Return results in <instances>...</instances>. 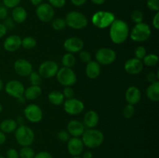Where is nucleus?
Instances as JSON below:
<instances>
[{"instance_id": "nucleus-1", "label": "nucleus", "mask_w": 159, "mask_h": 158, "mask_svg": "<svg viewBox=\"0 0 159 158\" xmlns=\"http://www.w3.org/2000/svg\"><path fill=\"white\" fill-rule=\"evenodd\" d=\"M128 24L122 20H115L110 26V37L115 44H122L128 38Z\"/></svg>"}, {"instance_id": "nucleus-2", "label": "nucleus", "mask_w": 159, "mask_h": 158, "mask_svg": "<svg viewBox=\"0 0 159 158\" xmlns=\"http://www.w3.org/2000/svg\"><path fill=\"white\" fill-rule=\"evenodd\" d=\"M82 140L85 147L95 149L102 145L104 141V135L102 132L96 129H88L82 134Z\"/></svg>"}, {"instance_id": "nucleus-3", "label": "nucleus", "mask_w": 159, "mask_h": 158, "mask_svg": "<svg viewBox=\"0 0 159 158\" xmlns=\"http://www.w3.org/2000/svg\"><path fill=\"white\" fill-rule=\"evenodd\" d=\"M15 138L22 147H30L35 139V134L29 126L20 125L15 130Z\"/></svg>"}, {"instance_id": "nucleus-4", "label": "nucleus", "mask_w": 159, "mask_h": 158, "mask_svg": "<svg viewBox=\"0 0 159 158\" xmlns=\"http://www.w3.org/2000/svg\"><path fill=\"white\" fill-rule=\"evenodd\" d=\"M151 34H152V30L149 25L142 22L135 24L129 35L133 41L141 43L148 40L149 37H151Z\"/></svg>"}, {"instance_id": "nucleus-5", "label": "nucleus", "mask_w": 159, "mask_h": 158, "mask_svg": "<svg viewBox=\"0 0 159 158\" xmlns=\"http://www.w3.org/2000/svg\"><path fill=\"white\" fill-rule=\"evenodd\" d=\"M67 26L74 29H82L88 25V20L83 13L78 11L69 12L65 16Z\"/></svg>"}, {"instance_id": "nucleus-6", "label": "nucleus", "mask_w": 159, "mask_h": 158, "mask_svg": "<svg viewBox=\"0 0 159 158\" xmlns=\"http://www.w3.org/2000/svg\"><path fill=\"white\" fill-rule=\"evenodd\" d=\"M116 20L113 12L107 11H99L93 14L92 17V23L99 29H105L109 27Z\"/></svg>"}, {"instance_id": "nucleus-7", "label": "nucleus", "mask_w": 159, "mask_h": 158, "mask_svg": "<svg viewBox=\"0 0 159 158\" xmlns=\"http://www.w3.org/2000/svg\"><path fill=\"white\" fill-rule=\"evenodd\" d=\"M56 77L59 83L65 87H71L77 81V76L71 68L62 67L58 69Z\"/></svg>"}, {"instance_id": "nucleus-8", "label": "nucleus", "mask_w": 159, "mask_h": 158, "mask_svg": "<svg viewBox=\"0 0 159 158\" xmlns=\"http://www.w3.org/2000/svg\"><path fill=\"white\" fill-rule=\"evenodd\" d=\"M96 61L99 64L110 65L116 60V54L113 49L108 47L99 48L96 53Z\"/></svg>"}, {"instance_id": "nucleus-9", "label": "nucleus", "mask_w": 159, "mask_h": 158, "mask_svg": "<svg viewBox=\"0 0 159 158\" xmlns=\"http://www.w3.org/2000/svg\"><path fill=\"white\" fill-rule=\"evenodd\" d=\"M58 69V65L54 60H45L39 66L38 74L43 78H51L56 76Z\"/></svg>"}, {"instance_id": "nucleus-10", "label": "nucleus", "mask_w": 159, "mask_h": 158, "mask_svg": "<svg viewBox=\"0 0 159 158\" xmlns=\"http://www.w3.org/2000/svg\"><path fill=\"white\" fill-rule=\"evenodd\" d=\"M37 18L43 23H49L54 20V9L49 3H41L36 9Z\"/></svg>"}, {"instance_id": "nucleus-11", "label": "nucleus", "mask_w": 159, "mask_h": 158, "mask_svg": "<svg viewBox=\"0 0 159 158\" xmlns=\"http://www.w3.org/2000/svg\"><path fill=\"white\" fill-rule=\"evenodd\" d=\"M64 109L65 112L71 116H76L83 112L85 108L84 103L81 100L75 98L66 99L64 102Z\"/></svg>"}, {"instance_id": "nucleus-12", "label": "nucleus", "mask_w": 159, "mask_h": 158, "mask_svg": "<svg viewBox=\"0 0 159 158\" xmlns=\"http://www.w3.org/2000/svg\"><path fill=\"white\" fill-rule=\"evenodd\" d=\"M24 116L29 122H39L43 118V111L40 106L35 104H30L24 108Z\"/></svg>"}, {"instance_id": "nucleus-13", "label": "nucleus", "mask_w": 159, "mask_h": 158, "mask_svg": "<svg viewBox=\"0 0 159 158\" xmlns=\"http://www.w3.org/2000/svg\"><path fill=\"white\" fill-rule=\"evenodd\" d=\"M5 91L9 96L18 99L23 95L25 88L23 83L17 80H11L5 85Z\"/></svg>"}, {"instance_id": "nucleus-14", "label": "nucleus", "mask_w": 159, "mask_h": 158, "mask_svg": "<svg viewBox=\"0 0 159 158\" xmlns=\"http://www.w3.org/2000/svg\"><path fill=\"white\" fill-rule=\"evenodd\" d=\"M13 68L17 74L22 77H28L33 71V66L29 60L20 58L14 62Z\"/></svg>"}, {"instance_id": "nucleus-15", "label": "nucleus", "mask_w": 159, "mask_h": 158, "mask_svg": "<svg viewBox=\"0 0 159 158\" xmlns=\"http://www.w3.org/2000/svg\"><path fill=\"white\" fill-rule=\"evenodd\" d=\"M84 47V42L79 37H72L66 39L64 42V48L68 53L75 54L80 52Z\"/></svg>"}, {"instance_id": "nucleus-16", "label": "nucleus", "mask_w": 159, "mask_h": 158, "mask_svg": "<svg viewBox=\"0 0 159 158\" xmlns=\"http://www.w3.org/2000/svg\"><path fill=\"white\" fill-rule=\"evenodd\" d=\"M144 64L142 60L133 57V58L128 59L124 64V70L127 73L131 75H137L139 74L144 69Z\"/></svg>"}, {"instance_id": "nucleus-17", "label": "nucleus", "mask_w": 159, "mask_h": 158, "mask_svg": "<svg viewBox=\"0 0 159 158\" xmlns=\"http://www.w3.org/2000/svg\"><path fill=\"white\" fill-rule=\"evenodd\" d=\"M84 144L82 143V139L79 137L70 138L68 141V151L71 156H79V155L83 153Z\"/></svg>"}, {"instance_id": "nucleus-18", "label": "nucleus", "mask_w": 159, "mask_h": 158, "mask_svg": "<svg viewBox=\"0 0 159 158\" xmlns=\"http://www.w3.org/2000/svg\"><path fill=\"white\" fill-rule=\"evenodd\" d=\"M83 123L76 119L70 121L67 125V131L72 137H80L85 130Z\"/></svg>"}, {"instance_id": "nucleus-19", "label": "nucleus", "mask_w": 159, "mask_h": 158, "mask_svg": "<svg viewBox=\"0 0 159 158\" xmlns=\"http://www.w3.org/2000/svg\"><path fill=\"white\" fill-rule=\"evenodd\" d=\"M22 39L17 35H11L6 38L3 43V47L8 52H15L21 46Z\"/></svg>"}, {"instance_id": "nucleus-20", "label": "nucleus", "mask_w": 159, "mask_h": 158, "mask_svg": "<svg viewBox=\"0 0 159 158\" xmlns=\"http://www.w3.org/2000/svg\"><path fill=\"white\" fill-rule=\"evenodd\" d=\"M141 93L139 88L136 86H130L127 89L125 93L126 101L128 104L135 105L141 101Z\"/></svg>"}, {"instance_id": "nucleus-21", "label": "nucleus", "mask_w": 159, "mask_h": 158, "mask_svg": "<svg viewBox=\"0 0 159 158\" xmlns=\"http://www.w3.org/2000/svg\"><path fill=\"white\" fill-rule=\"evenodd\" d=\"M99 121V116L94 110H89L85 114L83 118V125L85 128L94 129L98 125Z\"/></svg>"}, {"instance_id": "nucleus-22", "label": "nucleus", "mask_w": 159, "mask_h": 158, "mask_svg": "<svg viewBox=\"0 0 159 158\" xmlns=\"http://www.w3.org/2000/svg\"><path fill=\"white\" fill-rule=\"evenodd\" d=\"M101 73V67L96 60H90L85 67V74L90 79H96Z\"/></svg>"}, {"instance_id": "nucleus-23", "label": "nucleus", "mask_w": 159, "mask_h": 158, "mask_svg": "<svg viewBox=\"0 0 159 158\" xmlns=\"http://www.w3.org/2000/svg\"><path fill=\"white\" fill-rule=\"evenodd\" d=\"M42 89L39 85H31L25 89L23 96L26 100H35L41 95Z\"/></svg>"}, {"instance_id": "nucleus-24", "label": "nucleus", "mask_w": 159, "mask_h": 158, "mask_svg": "<svg viewBox=\"0 0 159 158\" xmlns=\"http://www.w3.org/2000/svg\"><path fill=\"white\" fill-rule=\"evenodd\" d=\"M27 17L26 10L22 6H16L13 8L12 12V19L15 23H23L26 21Z\"/></svg>"}, {"instance_id": "nucleus-25", "label": "nucleus", "mask_w": 159, "mask_h": 158, "mask_svg": "<svg viewBox=\"0 0 159 158\" xmlns=\"http://www.w3.org/2000/svg\"><path fill=\"white\" fill-rule=\"evenodd\" d=\"M18 127L16 121L12 119H4L0 123V131L2 133H10L12 132H15L16 128Z\"/></svg>"}, {"instance_id": "nucleus-26", "label": "nucleus", "mask_w": 159, "mask_h": 158, "mask_svg": "<svg viewBox=\"0 0 159 158\" xmlns=\"http://www.w3.org/2000/svg\"><path fill=\"white\" fill-rule=\"evenodd\" d=\"M146 94L148 99L152 102H158L159 100V81L152 83L147 88Z\"/></svg>"}, {"instance_id": "nucleus-27", "label": "nucleus", "mask_w": 159, "mask_h": 158, "mask_svg": "<svg viewBox=\"0 0 159 158\" xmlns=\"http://www.w3.org/2000/svg\"><path fill=\"white\" fill-rule=\"evenodd\" d=\"M48 100L52 105H61L65 102V97L61 91H52L48 94Z\"/></svg>"}, {"instance_id": "nucleus-28", "label": "nucleus", "mask_w": 159, "mask_h": 158, "mask_svg": "<svg viewBox=\"0 0 159 158\" xmlns=\"http://www.w3.org/2000/svg\"><path fill=\"white\" fill-rule=\"evenodd\" d=\"M158 56L155 54H146L145 57L142 59V62L144 65L148 67H154L158 64Z\"/></svg>"}, {"instance_id": "nucleus-29", "label": "nucleus", "mask_w": 159, "mask_h": 158, "mask_svg": "<svg viewBox=\"0 0 159 158\" xmlns=\"http://www.w3.org/2000/svg\"><path fill=\"white\" fill-rule=\"evenodd\" d=\"M75 57L74 56V54H71V53H67V54H64L61 58V63L65 68H71L75 65Z\"/></svg>"}, {"instance_id": "nucleus-30", "label": "nucleus", "mask_w": 159, "mask_h": 158, "mask_svg": "<svg viewBox=\"0 0 159 158\" xmlns=\"http://www.w3.org/2000/svg\"><path fill=\"white\" fill-rule=\"evenodd\" d=\"M37 45V40L32 37H26L22 40L21 46L25 50H32Z\"/></svg>"}, {"instance_id": "nucleus-31", "label": "nucleus", "mask_w": 159, "mask_h": 158, "mask_svg": "<svg viewBox=\"0 0 159 158\" xmlns=\"http://www.w3.org/2000/svg\"><path fill=\"white\" fill-rule=\"evenodd\" d=\"M19 156L20 158H34L35 152L30 147H23L19 152Z\"/></svg>"}, {"instance_id": "nucleus-32", "label": "nucleus", "mask_w": 159, "mask_h": 158, "mask_svg": "<svg viewBox=\"0 0 159 158\" xmlns=\"http://www.w3.org/2000/svg\"><path fill=\"white\" fill-rule=\"evenodd\" d=\"M66 23H65V19L62 18H56L52 20L51 23V26L53 29L56 31L63 30L66 27Z\"/></svg>"}, {"instance_id": "nucleus-33", "label": "nucleus", "mask_w": 159, "mask_h": 158, "mask_svg": "<svg viewBox=\"0 0 159 158\" xmlns=\"http://www.w3.org/2000/svg\"><path fill=\"white\" fill-rule=\"evenodd\" d=\"M28 77H29V80L31 85H39L40 86L42 82V77L38 74V72L32 71Z\"/></svg>"}, {"instance_id": "nucleus-34", "label": "nucleus", "mask_w": 159, "mask_h": 158, "mask_svg": "<svg viewBox=\"0 0 159 158\" xmlns=\"http://www.w3.org/2000/svg\"><path fill=\"white\" fill-rule=\"evenodd\" d=\"M131 20L134 23H142L143 20H144V14L139 9H135L131 12V15H130Z\"/></svg>"}, {"instance_id": "nucleus-35", "label": "nucleus", "mask_w": 159, "mask_h": 158, "mask_svg": "<svg viewBox=\"0 0 159 158\" xmlns=\"http://www.w3.org/2000/svg\"><path fill=\"white\" fill-rule=\"evenodd\" d=\"M135 113V108L134 105H130L127 104L125 107H124V110H123V115L126 119H130L134 116Z\"/></svg>"}, {"instance_id": "nucleus-36", "label": "nucleus", "mask_w": 159, "mask_h": 158, "mask_svg": "<svg viewBox=\"0 0 159 158\" xmlns=\"http://www.w3.org/2000/svg\"><path fill=\"white\" fill-rule=\"evenodd\" d=\"M134 54L136 58L142 60V59L144 58V57H145L146 54H147V50H146L145 47H144V46H138V47L135 49Z\"/></svg>"}, {"instance_id": "nucleus-37", "label": "nucleus", "mask_w": 159, "mask_h": 158, "mask_svg": "<svg viewBox=\"0 0 159 158\" xmlns=\"http://www.w3.org/2000/svg\"><path fill=\"white\" fill-rule=\"evenodd\" d=\"M79 57H80L81 60L84 63H89L90 60H92V56L90 53L87 50H81L79 52Z\"/></svg>"}, {"instance_id": "nucleus-38", "label": "nucleus", "mask_w": 159, "mask_h": 158, "mask_svg": "<svg viewBox=\"0 0 159 158\" xmlns=\"http://www.w3.org/2000/svg\"><path fill=\"white\" fill-rule=\"evenodd\" d=\"M147 6L150 10L158 12L159 10V0H148Z\"/></svg>"}, {"instance_id": "nucleus-39", "label": "nucleus", "mask_w": 159, "mask_h": 158, "mask_svg": "<svg viewBox=\"0 0 159 158\" xmlns=\"http://www.w3.org/2000/svg\"><path fill=\"white\" fill-rule=\"evenodd\" d=\"M146 78H147L148 81L150 82L151 84L154 83V82L158 81L159 79V71H157V73H154L152 71L149 72L148 74L146 76Z\"/></svg>"}, {"instance_id": "nucleus-40", "label": "nucleus", "mask_w": 159, "mask_h": 158, "mask_svg": "<svg viewBox=\"0 0 159 158\" xmlns=\"http://www.w3.org/2000/svg\"><path fill=\"white\" fill-rule=\"evenodd\" d=\"M21 0H2L4 6H6V8H10V9H13V8L18 6Z\"/></svg>"}, {"instance_id": "nucleus-41", "label": "nucleus", "mask_w": 159, "mask_h": 158, "mask_svg": "<svg viewBox=\"0 0 159 158\" xmlns=\"http://www.w3.org/2000/svg\"><path fill=\"white\" fill-rule=\"evenodd\" d=\"M62 94H63L65 99H71V98H74L75 92L73 88H71V87L68 86V87H65V88H64Z\"/></svg>"}, {"instance_id": "nucleus-42", "label": "nucleus", "mask_w": 159, "mask_h": 158, "mask_svg": "<svg viewBox=\"0 0 159 158\" xmlns=\"http://www.w3.org/2000/svg\"><path fill=\"white\" fill-rule=\"evenodd\" d=\"M48 1L49 4L53 8H57V9L64 7L66 3V0H48Z\"/></svg>"}, {"instance_id": "nucleus-43", "label": "nucleus", "mask_w": 159, "mask_h": 158, "mask_svg": "<svg viewBox=\"0 0 159 158\" xmlns=\"http://www.w3.org/2000/svg\"><path fill=\"white\" fill-rule=\"evenodd\" d=\"M57 138L61 142H68L70 139V134L68 133V131L61 130V131H60L57 133Z\"/></svg>"}, {"instance_id": "nucleus-44", "label": "nucleus", "mask_w": 159, "mask_h": 158, "mask_svg": "<svg viewBox=\"0 0 159 158\" xmlns=\"http://www.w3.org/2000/svg\"><path fill=\"white\" fill-rule=\"evenodd\" d=\"M6 157L7 158H20L19 152L16 149L10 148L6 151Z\"/></svg>"}, {"instance_id": "nucleus-45", "label": "nucleus", "mask_w": 159, "mask_h": 158, "mask_svg": "<svg viewBox=\"0 0 159 158\" xmlns=\"http://www.w3.org/2000/svg\"><path fill=\"white\" fill-rule=\"evenodd\" d=\"M3 25L6 27V29H12L15 26V22L12 20V18H6L4 20Z\"/></svg>"}, {"instance_id": "nucleus-46", "label": "nucleus", "mask_w": 159, "mask_h": 158, "mask_svg": "<svg viewBox=\"0 0 159 158\" xmlns=\"http://www.w3.org/2000/svg\"><path fill=\"white\" fill-rule=\"evenodd\" d=\"M34 158H53L52 155L47 151H40L35 154Z\"/></svg>"}, {"instance_id": "nucleus-47", "label": "nucleus", "mask_w": 159, "mask_h": 158, "mask_svg": "<svg viewBox=\"0 0 159 158\" xmlns=\"http://www.w3.org/2000/svg\"><path fill=\"white\" fill-rule=\"evenodd\" d=\"M152 24H153L154 28L158 30L159 29V12H156L155 16L153 17V20H152Z\"/></svg>"}, {"instance_id": "nucleus-48", "label": "nucleus", "mask_w": 159, "mask_h": 158, "mask_svg": "<svg viewBox=\"0 0 159 158\" xmlns=\"http://www.w3.org/2000/svg\"><path fill=\"white\" fill-rule=\"evenodd\" d=\"M8 10L6 6H0V20H3L7 18Z\"/></svg>"}, {"instance_id": "nucleus-49", "label": "nucleus", "mask_w": 159, "mask_h": 158, "mask_svg": "<svg viewBox=\"0 0 159 158\" xmlns=\"http://www.w3.org/2000/svg\"><path fill=\"white\" fill-rule=\"evenodd\" d=\"M7 33V29L6 26L3 25V23H0V38L4 37Z\"/></svg>"}, {"instance_id": "nucleus-50", "label": "nucleus", "mask_w": 159, "mask_h": 158, "mask_svg": "<svg viewBox=\"0 0 159 158\" xmlns=\"http://www.w3.org/2000/svg\"><path fill=\"white\" fill-rule=\"evenodd\" d=\"M71 3L76 6H82V5L85 4L87 0H71Z\"/></svg>"}, {"instance_id": "nucleus-51", "label": "nucleus", "mask_w": 159, "mask_h": 158, "mask_svg": "<svg viewBox=\"0 0 159 158\" xmlns=\"http://www.w3.org/2000/svg\"><path fill=\"white\" fill-rule=\"evenodd\" d=\"M6 140V136L4 133H2V131H0V146L2 145L5 143Z\"/></svg>"}, {"instance_id": "nucleus-52", "label": "nucleus", "mask_w": 159, "mask_h": 158, "mask_svg": "<svg viewBox=\"0 0 159 158\" xmlns=\"http://www.w3.org/2000/svg\"><path fill=\"white\" fill-rule=\"evenodd\" d=\"M82 158H93V153L91 151H85L82 153Z\"/></svg>"}, {"instance_id": "nucleus-53", "label": "nucleus", "mask_w": 159, "mask_h": 158, "mask_svg": "<svg viewBox=\"0 0 159 158\" xmlns=\"http://www.w3.org/2000/svg\"><path fill=\"white\" fill-rule=\"evenodd\" d=\"M42 1H43V0H30V2L32 3L34 6H39L40 4H41Z\"/></svg>"}, {"instance_id": "nucleus-54", "label": "nucleus", "mask_w": 159, "mask_h": 158, "mask_svg": "<svg viewBox=\"0 0 159 158\" xmlns=\"http://www.w3.org/2000/svg\"><path fill=\"white\" fill-rule=\"evenodd\" d=\"M92 2L96 5H102L105 2L106 0H91Z\"/></svg>"}, {"instance_id": "nucleus-55", "label": "nucleus", "mask_w": 159, "mask_h": 158, "mask_svg": "<svg viewBox=\"0 0 159 158\" xmlns=\"http://www.w3.org/2000/svg\"><path fill=\"white\" fill-rule=\"evenodd\" d=\"M26 99H25V97L23 95L17 99V101H18V102L20 104H24L25 102H26Z\"/></svg>"}, {"instance_id": "nucleus-56", "label": "nucleus", "mask_w": 159, "mask_h": 158, "mask_svg": "<svg viewBox=\"0 0 159 158\" xmlns=\"http://www.w3.org/2000/svg\"><path fill=\"white\" fill-rule=\"evenodd\" d=\"M3 86H4V85H3V82H2V81L1 79H0V91H1L2 90V88H3Z\"/></svg>"}, {"instance_id": "nucleus-57", "label": "nucleus", "mask_w": 159, "mask_h": 158, "mask_svg": "<svg viewBox=\"0 0 159 158\" xmlns=\"http://www.w3.org/2000/svg\"><path fill=\"white\" fill-rule=\"evenodd\" d=\"M2 104L0 103V113L2 112Z\"/></svg>"}, {"instance_id": "nucleus-58", "label": "nucleus", "mask_w": 159, "mask_h": 158, "mask_svg": "<svg viewBox=\"0 0 159 158\" xmlns=\"http://www.w3.org/2000/svg\"><path fill=\"white\" fill-rule=\"evenodd\" d=\"M71 158H82L81 157V156H73V157H71Z\"/></svg>"}, {"instance_id": "nucleus-59", "label": "nucleus", "mask_w": 159, "mask_h": 158, "mask_svg": "<svg viewBox=\"0 0 159 158\" xmlns=\"http://www.w3.org/2000/svg\"><path fill=\"white\" fill-rule=\"evenodd\" d=\"M0 158H6L4 156H2V155H0Z\"/></svg>"}]
</instances>
